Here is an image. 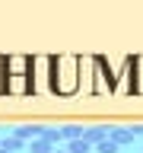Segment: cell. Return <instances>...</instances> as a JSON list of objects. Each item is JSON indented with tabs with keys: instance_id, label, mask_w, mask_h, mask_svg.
Wrapping results in <instances>:
<instances>
[{
	"instance_id": "obj_8",
	"label": "cell",
	"mask_w": 143,
	"mask_h": 153,
	"mask_svg": "<svg viewBox=\"0 0 143 153\" xmlns=\"http://www.w3.org/2000/svg\"><path fill=\"white\" fill-rule=\"evenodd\" d=\"M108 137H111L118 147H127V143H133V131H130V128H118V124L111 128V134H108Z\"/></svg>"
},
{
	"instance_id": "obj_15",
	"label": "cell",
	"mask_w": 143,
	"mask_h": 153,
	"mask_svg": "<svg viewBox=\"0 0 143 153\" xmlns=\"http://www.w3.org/2000/svg\"><path fill=\"white\" fill-rule=\"evenodd\" d=\"M130 131H133V137H143V124H130Z\"/></svg>"
},
{
	"instance_id": "obj_9",
	"label": "cell",
	"mask_w": 143,
	"mask_h": 153,
	"mask_svg": "<svg viewBox=\"0 0 143 153\" xmlns=\"http://www.w3.org/2000/svg\"><path fill=\"white\" fill-rule=\"evenodd\" d=\"M3 147H7L10 153H26L29 143L22 140V137H16V134H3Z\"/></svg>"
},
{
	"instance_id": "obj_10",
	"label": "cell",
	"mask_w": 143,
	"mask_h": 153,
	"mask_svg": "<svg viewBox=\"0 0 143 153\" xmlns=\"http://www.w3.org/2000/svg\"><path fill=\"white\" fill-rule=\"evenodd\" d=\"M54 150H57V147L48 140V137H38V140L29 143V153H54Z\"/></svg>"
},
{
	"instance_id": "obj_3",
	"label": "cell",
	"mask_w": 143,
	"mask_h": 153,
	"mask_svg": "<svg viewBox=\"0 0 143 153\" xmlns=\"http://www.w3.org/2000/svg\"><path fill=\"white\" fill-rule=\"evenodd\" d=\"M54 93V57L35 54L32 57V96H51Z\"/></svg>"
},
{
	"instance_id": "obj_4",
	"label": "cell",
	"mask_w": 143,
	"mask_h": 153,
	"mask_svg": "<svg viewBox=\"0 0 143 153\" xmlns=\"http://www.w3.org/2000/svg\"><path fill=\"white\" fill-rule=\"evenodd\" d=\"M140 86V57H124V67L118 70V83H114V93H137Z\"/></svg>"
},
{
	"instance_id": "obj_7",
	"label": "cell",
	"mask_w": 143,
	"mask_h": 153,
	"mask_svg": "<svg viewBox=\"0 0 143 153\" xmlns=\"http://www.w3.org/2000/svg\"><path fill=\"white\" fill-rule=\"evenodd\" d=\"M108 134H111L108 124H92V128H86V131H83V140H89L92 147H99L102 140H108Z\"/></svg>"
},
{
	"instance_id": "obj_1",
	"label": "cell",
	"mask_w": 143,
	"mask_h": 153,
	"mask_svg": "<svg viewBox=\"0 0 143 153\" xmlns=\"http://www.w3.org/2000/svg\"><path fill=\"white\" fill-rule=\"evenodd\" d=\"M0 70H3L0 89L7 96H29L32 93V57L10 54V57L0 61Z\"/></svg>"
},
{
	"instance_id": "obj_12",
	"label": "cell",
	"mask_w": 143,
	"mask_h": 153,
	"mask_svg": "<svg viewBox=\"0 0 143 153\" xmlns=\"http://www.w3.org/2000/svg\"><path fill=\"white\" fill-rule=\"evenodd\" d=\"M67 150H70V153H95V147L80 137V140H70V143H67Z\"/></svg>"
},
{
	"instance_id": "obj_13",
	"label": "cell",
	"mask_w": 143,
	"mask_h": 153,
	"mask_svg": "<svg viewBox=\"0 0 143 153\" xmlns=\"http://www.w3.org/2000/svg\"><path fill=\"white\" fill-rule=\"evenodd\" d=\"M45 137L54 143V147H57V143H64V131H60V128H45Z\"/></svg>"
},
{
	"instance_id": "obj_5",
	"label": "cell",
	"mask_w": 143,
	"mask_h": 153,
	"mask_svg": "<svg viewBox=\"0 0 143 153\" xmlns=\"http://www.w3.org/2000/svg\"><path fill=\"white\" fill-rule=\"evenodd\" d=\"M95 93L105 96V93H114V83H118V74L108 67V57L105 54H95Z\"/></svg>"
},
{
	"instance_id": "obj_17",
	"label": "cell",
	"mask_w": 143,
	"mask_h": 153,
	"mask_svg": "<svg viewBox=\"0 0 143 153\" xmlns=\"http://www.w3.org/2000/svg\"><path fill=\"white\" fill-rule=\"evenodd\" d=\"M0 153H10V150H7V147H3V143H0Z\"/></svg>"
},
{
	"instance_id": "obj_6",
	"label": "cell",
	"mask_w": 143,
	"mask_h": 153,
	"mask_svg": "<svg viewBox=\"0 0 143 153\" xmlns=\"http://www.w3.org/2000/svg\"><path fill=\"white\" fill-rule=\"evenodd\" d=\"M80 89L95 93V61L92 57H80Z\"/></svg>"
},
{
	"instance_id": "obj_11",
	"label": "cell",
	"mask_w": 143,
	"mask_h": 153,
	"mask_svg": "<svg viewBox=\"0 0 143 153\" xmlns=\"http://www.w3.org/2000/svg\"><path fill=\"white\" fill-rule=\"evenodd\" d=\"M60 131H64V143H70V140H80L86 128H80V124H64Z\"/></svg>"
},
{
	"instance_id": "obj_14",
	"label": "cell",
	"mask_w": 143,
	"mask_h": 153,
	"mask_svg": "<svg viewBox=\"0 0 143 153\" xmlns=\"http://www.w3.org/2000/svg\"><path fill=\"white\" fill-rule=\"evenodd\" d=\"M95 153H121V147H118V143L108 137V140H102L99 147H95Z\"/></svg>"
},
{
	"instance_id": "obj_18",
	"label": "cell",
	"mask_w": 143,
	"mask_h": 153,
	"mask_svg": "<svg viewBox=\"0 0 143 153\" xmlns=\"http://www.w3.org/2000/svg\"><path fill=\"white\" fill-rule=\"evenodd\" d=\"M0 143H3V137H0Z\"/></svg>"
},
{
	"instance_id": "obj_2",
	"label": "cell",
	"mask_w": 143,
	"mask_h": 153,
	"mask_svg": "<svg viewBox=\"0 0 143 153\" xmlns=\"http://www.w3.org/2000/svg\"><path fill=\"white\" fill-rule=\"evenodd\" d=\"M54 93L57 96L80 93V57L73 54L54 57Z\"/></svg>"
},
{
	"instance_id": "obj_16",
	"label": "cell",
	"mask_w": 143,
	"mask_h": 153,
	"mask_svg": "<svg viewBox=\"0 0 143 153\" xmlns=\"http://www.w3.org/2000/svg\"><path fill=\"white\" fill-rule=\"evenodd\" d=\"M54 153H70V150H67V147H64V150H60V147H57V150H54Z\"/></svg>"
}]
</instances>
